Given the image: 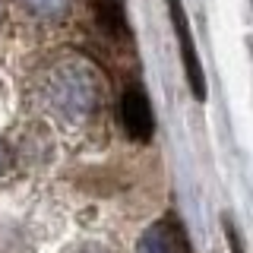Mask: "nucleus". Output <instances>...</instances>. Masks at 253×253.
<instances>
[{"label": "nucleus", "mask_w": 253, "mask_h": 253, "mask_svg": "<svg viewBox=\"0 0 253 253\" xmlns=\"http://www.w3.org/2000/svg\"><path fill=\"white\" fill-rule=\"evenodd\" d=\"M139 253H177V247H174V234L165 225L146 231V237L139 241Z\"/></svg>", "instance_id": "nucleus-3"}, {"label": "nucleus", "mask_w": 253, "mask_h": 253, "mask_svg": "<svg viewBox=\"0 0 253 253\" xmlns=\"http://www.w3.org/2000/svg\"><path fill=\"white\" fill-rule=\"evenodd\" d=\"M168 10H171V22H174V35L180 42V57H184V73H187L190 92H193L196 101H206V76H203V63H200V54H196L193 35H190L184 3L180 0H168Z\"/></svg>", "instance_id": "nucleus-1"}, {"label": "nucleus", "mask_w": 253, "mask_h": 253, "mask_svg": "<svg viewBox=\"0 0 253 253\" xmlns=\"http://www.w3.org/2000/svg\"><path fill=\"white\" fill-rule=\"evenodd\" d=\"M121 121H124V130L130 133L136 142H146L155 130V117H152V108H149V98L142 95L139 89H126L124 98H121Z\"/></svg>", "instance_id": "nucleus-2"}]
</instances>
